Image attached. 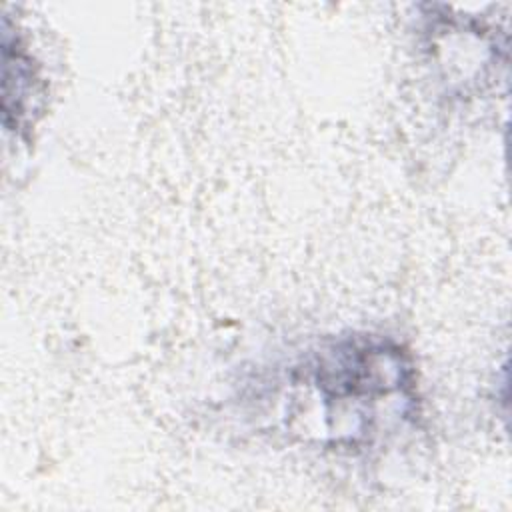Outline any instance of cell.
Listing matches in <instances>:
<instances>
[{
  "label": "cell",
  "mask_w": 512,
  "mask_h": 512,
  "mask_svg": "<svg viewBox=\"0 0 512 512\" xmlns=\"http://www.w3.org/2000/svg\"><path fill=\"white\" fill-rule=\"evenodd\" d=\"M2 58H4V124L14 118V128L20 126L26 116V106L30 104V96L34 90V72L32 58L24 52L18 38L10 40L4 32L2 42Z\"/></svg>",
  "instance_id": "2"
},
{
  "label": "cell",
  "mask_w": 512,
  "mask_h": 512,
  "mask_svg": "<svg viewBox=\"0 0 512 512\" xmlns=\"http://www.w3.org/2000/svg\"><path fill=\"white\" fill-rule=\"evenodd\" d=\"M324 418L340 440L374 432L380 408L408 414L414 406V370L408 354L388 338L350 334L324 346L306 368Z\"/></svg>",
  "instance_id": "1"
}]
</instances>
